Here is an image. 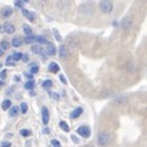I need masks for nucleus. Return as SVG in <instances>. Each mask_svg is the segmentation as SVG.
Instances as JSON below:
<instances>
[{"instance_id": "5", "label": "nucleus", "mask_w": 147, "mask_h": 147, "mask_svg": "<svg viewBox=\"0 0 147 147\" xmlns=\"http://www.w3.org/2000/svg\"><path fill=\"white\" fill-rule=\"evenodd\" d=\"M79 10L81 11V12H92V11H93L94 10V6L93 5H92V4L91 3H86V4H82V5L79 7Z\"/></svg>"}, {"instance_id": "27", "label": "nucleus", "mask_w": 147, "mask_h": 147, "mask_svg": "<svg viewBox=\"0 0 147 147\" xmlns=\"http://www.w3.org/2000/svg\"><path fill=\"white\" fill-rule=\"evenodd\" d=\"M42 86L44 87V88H50V87L53 86V81L52 80H45L42 84Z\"/></svg>"}, {"instance_id": "13", "label": "nucleus", "mask_w": 147, "mask_h": 147, "mask_svg": "<svg viewBox=\"0 0 147 147\" xmlns=\"http://www.w3.org/2000/svg\"><path fill=\"white\" fill-rule=\"evenodd\" d=\"M12 9L11 7H5L4 10L1 11V16L3 17H9V16H11L12 15Z\"/></svg>"}, {"instance_id": "7", "label": "nucleus", "mask_w": 147, "mask_h": 147, "mask_svg": "<svg viewBox=\"0 0 147 147\" xmlns=\"http://www.w3.org/2000/svg\"><path fill=\"white\" fill-rule=\"evenodd\" d=\"M59 57H60L63 60L67 59V57H69V50L66 49L65 45H60V48H59Z\"/></svg>"}, {"instance_id": "24", "label": "nucleus", "mask_w": 147, "mask_h": 147, "mask_svg": "<svg viewBox=\"0 0 147 147\" xmlns=\"http://www.w3.org/2000/svg\"><path fill=\"white\" fill-rule=\"evenodd\" d=\"M11 59H12L13 61L21 60V59H22V54H21V53H13V54L11 55Z\"/></svg>"}, {"instance_id": "3", "label": "nucleus", "mask_w": 147, "mask_h": 147, "mask_svg": "<svg viewBox=\"0 0 147 147\" xmlns=\"http://www.w3.org/2000/svg\"><path fill=\"white\" fill-rule=\"evenodd\" d=\"M76 131H77V134H79L80 136H82V137H90L91 136V129L88 126H86V125L80 126Z\"/></svg>"}, {"instance_id": "18", "label": "nucleus", "mask_w": 147, "mask_h": 147, "mask_svg": "<svg viewBox=\"0 0 147 147\" xmlns=\"http://www.w3.org/2000/svg\"><path fill=\"white\" fill-rule=\"evenodd\" d=\"M31 50H32V52H33L34 54H40L43 49L40 48L39 45H32V47H31Z\"/></svg>"}, {"instance_id": "32", "label": "nucleus", "mask_w": 147, "mask_h": 147, "mask_svg": "<svg viewBox=\"0 0 147 147\" xmlns=\"http://www.w3.org/2000/svg\"><path fill=\"white\" fill-rule=\"evenodd\" d=\"M21 135L25 136V137H26V136H30V135H31V131H30V130H25V129H24V130H21Z\"/></svg>"}, {"instance_id": "10", "label": "nucleus", "mask_w": 147, "mask_h": 147, "mask_svg": "<svg viewBox=\"0 0 147 147\" xmlns=\"http://www.w3.org/2000/svg\"><path fill=\"white\" fill-rule=\"evenodd\" d=\"M22 44H24V39L20 38V37H15V38L11 40V45H12V47H15V48L21 47Z\"/></svg>"}, {"instance_id": "9", "label": "nucleus", "mask_w": 147, "mask_h": 147, "mask_svg": "<svg viewBox=\"0 0 147 147\" xmlns=\"http://www.w3.org/2000/svg\"><path fill=\"white\" fill-rule=\"evenodd\" d=\"M82 112H84V109H82L81 107H77V108H75L71 112V114H70V117L72 118V119H76V118H79L81 114H82Z\"/></svg>"}, {"instance_id": "25", "label": "nucleus", "mask_w": 147, "mask_h": 147, "mask_svg": "<svg viewBox=\"0 0 147 147\" xmlns=\"http://www.w3.org/2000/svg\"><path fill=\"white\" fill-rule=\"evenodd\" d=\"M38 70H39L38 65H36V64H32V65H31V69H30V74H31V75H33V74H37V72H38Z\"/></svg>"}, {"instance_id": "8", "label": "nucleus", "mask_w": 147, "mask_h": 147, "mask_svg": "<svg viewBox=\"0 0 147 147\" xmlns=\"http://www.w3.org/2000/svg\"><path fill=\"white\" fill-rule=\"evenodd\" d=\"M42 120H43V124H48L49 123V112H48L47 107L42 108Z\"/></svg>"}, {"instance_id": "38", "label": "nucleus", "mask_w": 147, "mask_h": 147, "mask_svg": "<svg viewBox=\"0 0 147 147\" xmlns=\"http://www.w3.org/2000/svg\"><path fill=\"white\" fill-rule=\"evenodd\" d=\"M71 139H72V141L75 142V144H79V141H80V140H77V137H76L75 135H72V136H71Z\"/></svg>"}, {"instance_id": "39", "label": "nucleus", "mask_w": 147, "mask_h": 147, "mask_svg": "<svg viewBox=\"0 0 147 147\" xmlns=\"http://www.w3.org/2000/svg\"><path fill=\"white\" fill-rule=\"evenodd\" d=\"M22 59H24V61H28V57L27 55H22Z\"/></svg>"}, {"instance_id": "28", "label": "nucleus", "mask_w": 147, "mask_h": 147, "mask_svg": "<svg viewBox=\"0 0 147 147\" xmlns=\"http://www.w3.org/2000/svg\"><path fill=\"white\" fill-rule=\"evenodd\" d=\"M59 125H60V127L63 129L64 131H69V130H70V127H69V125L65 121H60V123H59Z\"/></svg>"}, {"instance_id": "29", "label": "nucleus", "mask_w": 147, "mask_h": 147, "mask_svg": "<svg viewBox=\"0 0 147 147\" xmlns=\"http://www.w3.org/2000/svg\"><path fill=\"white\" fill-rule=\"evenodd\" d=\"M12 60V59H11V55H10V57H7V59H6V65L7 66H15V63H13V61H11Z\"/></svg>"}, {"instance_id": "34", "label": "nucleus", "mask_w": 147, "mask_h": 147, "mask_svg": "<svg viewBox=\"0 0 147 147\" xmlns=\"http://www.w3.org/2000/svg\"><path fill=\"white\" fill-rule=\"evenodd\" d=\"M59 77H60V81L63 82L64 85H66V84H67V81H66V79H65V76H64V75H60Z\"/></svg>"}, {"instance_id": "33", "label": "nucleus", "mask_w": 147, "mask_h": 147, "mask_svg": "<svg viewBox=\"0 0 147 147\" xmlns=\"http://www.w3.org/2000/svg\"><path fill=\"white\" fill-rule=\"evenodd\" d=\"M5 77H6V70H3L0 72V80H5Z\"/></svg>"}, {"instance_id": "40", "label": "nucleus", "mask_w": 147, "mask_h": 147, "mask_svg": "<svg viewBox=\"0 0 147 147\" xmlns=\"http://www.w3.org/2000/svg\"><path fill=\"white\" fill-rule=\"evenodd\" d=\"M0 32H4V27H3V25H0Z\"/></svg>"}, {"instance_id": "11", "label": "nucleus", "mask_w": 147, "mask_h": 147, "mask_svg": "<svg viewBox=\"0 0 147 147\" xmlns=\"http://www.w3.org/2000/svg\"><path fill=\"white\" fill-rule=\"evenodd\" d=\"M55 53H57V49H55L54 44L53 43H47V54L52 57V55H54Z\"/></svg>"}, {"instance_id": "26", "label": "nucleus", "mask_w": 147, "mask_h": 147, "mask_svg": "<svg viewBox=\"0 0 147 147\" xmlns=\"http://www.w3.org/2000/svg\"><path fill=\"white\" fill-rule=\"evenodd\" d=\"M9 47H10V44H9L6 40H1V43H0V49H1L3 52H4V50H6Z\"/></svg>"}, {"instance_id": "14", "label": "nucleus", "mask_w": 147, "mask_h": 147, "mask_svg": "<svg viewBox=\"0 0 147 147\" xmlns=\"http://www.w3.org/2000/svg\"><path fill=\"white\" fill-rule=\"evenodd\" d=\"M131 26V21H130V17H125L123 20V28L124 30H129Z\"/></svg>"}, {"instance_id": "1", "label": "nucleus", "mask_w": 147, "mask_h": 147, "mask_svg": "<svg viewBox=\"0 0 147 147\" xmlns=\"http://www.w3.org/2000/svg\"><path fill=\"white\" fill-rule=\"evenodd\" d=\"M110 140H112V136H110L108 132L102 131V132H99V134H98L97 142H98L99 146H107L110 142Z\"/></svg>"}, {"instance_id": "19", "label": "nucleus", "mask_w": 147, "mask_h": 147, "mask_svg": "<svg viewBox=\"0 0 147 147\" xmlns=\"http://www.w3.org/2000/svg\"><path fill=\"white\" fill-rule=\"evenodd\" d=\"M24 31L27 36H33V31H32V28L28 25H24Z\"/></svg>"}, {"instance_id": "6", "label": "nucleus", "mask_w": 147, "mask_h": 147, "mask_svg": "<svg viewBox=\"0 0 147 147\" xmlns=\"http://www.w3.org/2000/svg\"><path fill=\"white\" fill-rule=\"evenodd\" d=\"M3 27H4V32H6L9 34H11L15 32V26H13L11 22H5V24L3 25Z\"/></svg>"}, {"instance_id": "35", "label": "nucleus", "mask_w": 147, "mask_h": 147, "mask_svg": "<svg viewBox=\"0 0 147 147\" xmlns=\"http://www.w3.org/2000/svg\"><path fill=\"white\" fill-rule=\"evenodd\" d=\"M1 147H11V142H6V141H4L3 144H1Z\"/></svg>"}, {"instance_id": "41", "label": "nucleus", "mask_w": 147, "mask_h": 147, "mask_svg": "<svg viewBox=\"0 0 147 147\" xmlns=\"http://www.w3.org/2000/svg\"><path fill=\"white\" fill-rule=\"evenodd\" d=\"M3 85H4V81H0V87H1Z\"/></svg>"}, {"instance_id": "15", "label": "nucleus", "mask_w": 147, "mask_h": 147, "mask_svg": "<svg viewBox=\"0 0 147 147\" xmlns=\"http://www.w3.org/2000/svg\"><path fill=\"white\" fill-rule=\"evenodd\" d=\"M18 112H20V108H18V107H11L10 112H9V115H10V117H15V115H17Z\"/></svg>"}, {"instance_id": "23", "label": "nucleus", "mask_w": 147, "mask_h": 147, "mask_svg": "<svg viewBox=\"0 0 147 147\" xmlns=\"http://www.w3.org/2000/svg\"><path fill=\"white\" fill-rule=\"evenodd\" d=\"M52 31H53V34H54V37H55V39H57L58 42H61L63 39H61V36H60V33L58 32V30H57V28H53Z\"/></svg>"}, {"instance_id": "21", "label": "nucleus", "mask_w": 147, "mask_h": 147, "mask_svg": "<svg viewBox=\"0 0 147 147\" xmlns=\"http://www.w3.org/2000/svg\"><path fill=\"white\" fill-rule=\"evenodd\" d=\"M34 40H36V37H34V36H26V38L24 39V43L30 44V43H32V42H34Z\"/></svg>"}, {"instance_id": "17", "label": "nucleus", "mask_w": 147, "mask_h": 147, "mask_svg": "<svg viewBox=\"0 0 147 147\" xmlns=\"http://www.w3.org/2000/svg\"><path fill=\"white\" fill-rule=\"evenodd\" d=\"M25 88L26 90H33L34 88V81L33 80H31V81H27L26 84H25Z\"/></svg>"}, {"instance_id": "16", "label": "nucleus", "mask_w": 147, "mask_h": 147, "mask_svg": "<svg viewBox=\"0 0 147 147\" xmlns=\"http://www.w3.org/2000/svg\"><path fill=\"white\" fill-rule=\"evenodd\" d=\"M1 107H3V109H10L11 108V100L10 99H5L4 102L1 103Z\"/></svg>"}, {"instance_id": "37", "label": "nucleus", "mask_w": 147, "mask_h": 147, "mask_svg": "<svg viewBox=\"0 0 147 147\" xmlns=\"http://www.w3.org/2000/svg\"><path fill=\"white\" fill-rule=\"evenodd\" d=\"M26 77H27V79H28V81H31V80H33V75H31V74H28V72H27V74H26Z\"/></svg>"}, {"instance_id": "22", "label": "nucleus", "mask_w": 147, "mask_h": 147, "mask_svg": "<svg viewBox=\"0 0 147 147\" xmlns=\"http://www.w3.org/2000/svg\"><path fill=\"white\" fill-rule=\"evenodd\" d=\"M26 3H28V1H27V0H17V1H15V6L20 7V9H24V5Z\"/></svg>"}, {"instance_id": "4", "label": "nucleus", "mask_w": 147, "mask_h": 147, "mask_svg": "<svg viewBox=\"0 0 147 147\" xmlns=\"http://www.w3.org/2000/svg\"><path fill=\"white\" fill-rule=\"evenodd\" d=\"M21 12H22V15H24L27 20H30L31 22H34L36 20V15H34V12H32L30 10H27V9H21Z\"/></svg>"}, {"instance_id": "2", "label": "nucleus", "mask_w": 147, "mask_h": 147, "mask_svg": "<svg viewBox=\"0 0 147 147\" xmlns=\"http://www.w3.org/2000/svg\"><path fill=\"white\" fill-rule=\"evenodd\" d=\"M99 9H100V11L104 12V13L112 12V10H113V3L108 1V0H103V1L99 3Z\"/></svg>"}, {"instance_id": "30", "label": "nucleus", "mask_w": 147, "mask_h": 147, "mask_svg": "<svg viewBox=\"0 0 147 147\" xmlns=\"http://www.w3.org/2000/svg\"><path fill=\"white\" fill-rule=\"evenodd\" d=\"M20 109H21V113H27V109H28V107H27V104L26 103H21V107H20Z\"/></svg>"}, {"instance_id": "36", "label": "nucleus", "mask_w": 147, "mask_h": 147, "mask_svg": "<svg viewBox=\"0 0 147 147\" xmlns=\"http://www.w3.org/2000/svg\"><path fill=\"white\" fill-rule=\"evenodd\" d=\"M49 94L52 96L54 99H59V94H58V93H53V92H49Z\"/></svg>"}, {"instance_id": "12", "label": "nucleus", "mask_w": 147, "mask_h": 147, "mask_svg": "<svg viewBox=\"0 0 147 147\" xmlns=\"http://www.w3.org/2000/svg\"><path fill=\"white\" fill-rule=\"evenodd\" d=\"M48 69H49V71L53 72V74H57L59 70H60V67H59V65H58L57 63H50Z\"/></svg>"}, {"instance_id": "31", "label": "nucleus", "mask_w": 147, "mask_h": 147, "mask_svg": "<svg viewBox=\"0 0 147 147\" xmlns=\"http://www.w3.org/2000/svg\"><path fill=\"white\" fill-rule=\"evenodd\" d=\"M52 146L53 147H61V144L58 140H52Z\"/></svg>"}, {"instance_id": "42", "label": "nucleus", "mask_w": 147, "mask_h": 147, "mask_svg": "<svg viewBox=\"0 0 147 147\" xmlns=\"http://www.w3.org/2000/svg\"><path fill=\"white\" fill-rule=\"evenodd\" d=\"M3 53H4V52H3L1 49H0V57H1V55H3Z\"/></svg>"}, {"instance_id": "20", "label": "nucleus", "mask_w": 147, "mask_h": 147, "mask_svg": "<svg viewBox=\"0 0 147 147\" xmlns=\"http://www.w3.org/2000/svg\"><path fill=\"white\" fill-rule=\"evenodd\" d=\"M36 42H38L40 44H47L48 43L47 39H45V37H43V36H37L36 37Z\"/></svg>"}]
</instances>
